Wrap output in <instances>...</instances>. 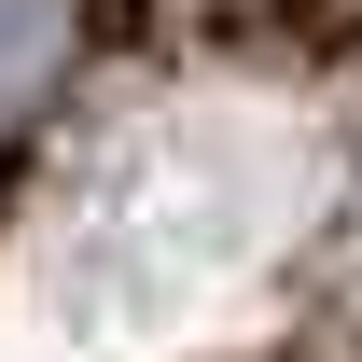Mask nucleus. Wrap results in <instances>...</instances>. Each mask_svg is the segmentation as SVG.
<instances>
[{
	"label": "nucleus",
	"mask_w": 362,
	"mask_h": 362,
	"mask_svg": "<svg viewBox=\"0 0 362 362\" xmlns=\"http://www.w3.org/2000/svg\"><path fill=\"white\" fill-rule=\"evenodd\" d=\"M70 70V0H0V126Z\"/></svg>",
	"instance_id": "obj_1"
}]
</instances>
